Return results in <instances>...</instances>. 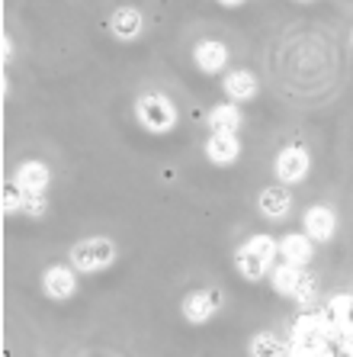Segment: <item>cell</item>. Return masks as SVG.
I'll use <instances>...</instances> for the list:
<instances>
[{"label":"cell","instance_id":"5","mask_svg":"<svg viewBox=\"0 0 353 357\" xmlns=\"http://www.w3.org/2000/svg\"><path fill=\"white\" fill-rule=\"evenodd\" d=\"M219 303H222V293L219 290H196L183 299V316H187V322L203 325L215 316Z\"/></svg>","mask_w":353,"mask_h":357},{"label":"cell","instance_id":"20","mask_svg":"<svg viewBox=\"0 0 353 357\" xmlns=\"http://www.w3.org/2000/svg\"><path fill=\"white\" fill-rule=\"evenodd\" d=\"M225 7H235V3H244V0H222Z\"/></svg>","mask_w":353,"mask_h":357},{"label":"cell","instance_id":"1","mask_svg":"<svg viewBox=\"0 0 353 357\" xmlns=\"http://www.w3.org/2000/svg\"><path fill=\"white\" fill-rule=\"evenodd\" d=\"M273 255H276V241L270 235H254V238H247L244 248H238L235 255V264H238V274L247 277V280H260L267 274V267H270Z\"/></svg>","mask_w":353,"mask_h":357},{"label":"cell","instance_id":"8","mask_svg":"<svg viewBox=\"0 0 353 357\" xmlns=\"http://www.w3.org/2000/svg\"><path fill=\"white\" fill-rule=\"evenodd\" d=\"M42 290H45V296H52V299H68L77 290L74 271H71V267H61V264L49 267L45 277H42Z\"/></svg>","mask_w":353,"mask_h":357},{"label":"cell","instance_id":"15","mask_svg":"<svg viewBox=\"0 0 353 357\" xmlns=\"http://www.w3.org/2000/svg\"><path fill=\"white\" fill-rule=\"evenodd\" d=\"M225 93H228V100H251L257 93V81L251 71H231L228 77H225Z\"/></svg>","mask_w":353,"mask_h":357},{"label":"cell","instance_id":"14","mask_svg":"<svg viewBox=\"0 0 353 357\" xmlns=\"http://www.w3.org/2000/svg\"><path fill=\"white\" fill-rule=\"evenodd\" d=\"M109 29H113L119 39H135L141 33V13L135 7H119L109 17Z\"/></svg>","mask_w":353,"mask_h":357},{"label":"cell","instance_id":"19","mask_svg":"<svg viewBox=\"0 0 353 357\" xmlns=\"http://www.w3.org/2000/svg\"><path fill=\"white\" fill-rule=\"evenodd\" d=\"M26 213H29V216H42V213H45V199L42 197H26Z\"/></svg>","mask_w":353,"mask_h":357},{"label":"cell","instance_id":"11","mask_svg":"<svg viewBox=\"0 0 353 357\" xmlns=\"http://www.w3.org/2000/svg\"><path fill=\"white\" fill-rule=\"evenodd\" d=\"M289 209H292V193L283 183H273L260 193V213L267 219H286Z\"/></svg>","mask_w":353,"mask_h":357},{"label":"cell","instance_id":"4","mask_svg":"<svg viewBox=\"0 0 353 357\" xmlns=\"http://www.w3.org/2000/svg\"><path fill=\"white\" fill-rule=\"evenodd\" d=\"M308 151L299 149V145H292V149H283L276 155V177L283 183H299L305 181V174H308Z\"/></svg>","mask_w":353,"mask_h":357},{"label":"cell","instance_id":"10","mask_svg":"<svg viewBox=\"0 0 353 357\" xmlns=\"http://www.w3.org/2000/svg\"><path fill=\"white\" fill-rule=\"evenodd\" d=\"M312 238L302 232H289L283 235V241H279V255L286 258V264L292 267H305L308 261H312Z\"/></svg>","mask_w":353,"mask_h":357},{"label":"cell","instance_id":"13","mask_svg":"<svg viewBox=\"0 0 353 357\" xmlns=\"http://www.w3.org/2000/svg\"><path fill=\"white\" fill-rule=\"evenodd\" d=\"M241 123H244V116H241L238 103H219V107H212V113H209L212 132H238Z\"/></svg>","mask_w":353,"mask_h":357},{"label":"cell","instance_id":"9","mask_svg":"<svg viewBox=\"0 0 353 357\" xmlns=\"http://www.w3.org/2000/svg\"><path fill=\"white\" fill-rule=\"evenodd\" d=\"M13 181L19 183V190L26 197H42V190L49 187V167L42 165V161H26V165H19Z\"/></svg>","mask_w":353,"mask_h":357},{"label":"cell","instance_id":"2","mask_svg":"<svg viewBox=\"0 0 353 357\" xmlns=\"http://www.w3.org/2000/svg\"><path fill=\"white\" fill-rule=\"evenodd\" d=\"M135 116L148 132H171L173 123H177V109L164 93H145L135 103Z\"/></svg>","mask_w":353,"mask_h":357},{"label":"cell","instance_id":"6","mask_svg":"<svg viewBox=\"0 0 353 357\" xmlns=\"http://www.w3.org/2000/svg\"><path fill=\"white\" fill-rule=\"evenodd\" d=\"M205 155H209V161H215V165L238 161V155H241L238 132H212L209 142H205Z\"/></svg>","mask_w":353,"mask_h":357},{"label":"cell","instance_id":"17","mask_svg":"<svg viewBox=\"0 0 353 357\" xmlns=\"http://www.w3.org/2000/svg\"><path fill=\"white\" fill-rule=\"evenodd\" d=\"M251 354L254 357H286V344L276 341L273 335H257L251 341Z\"/></svg>","mask_w":353,"mask_h":357},{"label":"cell","instance_id":"16","mask_svg":"<svg viewBox=\"0 0 353 357\" xmlns=\"http://www.w3.org/2000/svg\"><path fill=\"white\" fill-rule=\"evenodd\" d=\"M302 274V267H292V264H283L273 271V287H276L279 293H289V296H299V290H302V283H305Z\"/></svg>","mask_w":353,"mask_h":357},{"label":"cell","instance_id":"21","mask_svg":"<svg viewBox=\"0 0 353 357\" xmlns=\"http://www.w3.org/2000/svg\"><path fill=\"white\" fill-rule=\"evenodd\" d=\"M350 42H353V36H350Z\"/></svg>","mask_w":353,"mask_h":357},{"label":"cell","instance_id":"7","mask_svg":"<svg viewBox=\"0 0 353 357\" xmlns=\"http://www.w3.org/2000/svg\"><path fill=\"white\" fill-rule=\"evenodd\" d=\"M334 229H337L334 209L312 206L308 213H305V235H308L312 241H331L334 238Z\"/></svg>","mask_w":353,"mask_h":357},{"label":"cell","instance_id":"3","mask_svg":"<svg viewBox=\"0 0 353 357\" xmlns=\"http://www.w3.org/2000/svg\"><path fill=\"white\" fill-rule=\"evenodd\" d=\"M116 261V245L109 238H87L77 241L71 248V264L84 274H93V271H103Z\"/></svg>","mask_w":353,"mask_h":357},{"label":"cell","instance_id":"18","mask_svg":"<svg viewBox=\"0 0 353 357\" xmlns=\"http://www.w3.org/2000/svg\"><path fill=\"white\" fill-rule=\"evenodd\" d=\"M23 206H26V193L19 190V183L13 181L7 190H3V209H7V213H13V209H23Z\"/></svg>","mask_w":353,"mask_h":357},{"label":"cell","instance_id":"12","mask_svg":"<svg viewBox=\"0 0 353 357\" xmlns=\"http://www.w3.org/2000/svg\"><path fill=\"white\" fill-rule=\"evenodd\" d=\"M193 59H196V65L203 68L205 75H215V71H222L225 61H228V49H225L222 42L205 39V42H199L196 49H193Z\"/></svg>","mask_w":353,"mask_h":357}]
</instances>
